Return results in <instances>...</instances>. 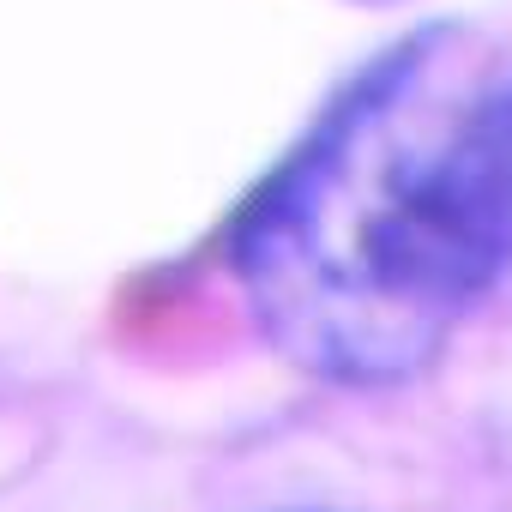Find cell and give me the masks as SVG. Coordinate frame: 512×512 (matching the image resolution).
<instances>
[{"instance_id":"7a4b0ae2","label":"cell","mask_w":512,"mask_h":512,"mask_svg":"<svg viewBox=\"0 0 512 512\" xmlns=\"http://www.w3.org/2000/svg\"><path fill=\"white\" fill-rule=\"evenodd\" d=\"M362 7H398V0H362Z\"/></svg>"},{"instance_id":"6da1fadb","label":"cell","mask_w":512,"mask_h":512,"mask_svg":"<svg viewBox=\"0 0 512 512\" xmlns=\"http://www.w3.org/2000/svg\"><path fill=\"white\" fill-rule=\"evenodd\" d=\"M229 272L302 374H422L512 272V43L422 25L380 49L253 187Z\"/></svg>"}]
</instances>
